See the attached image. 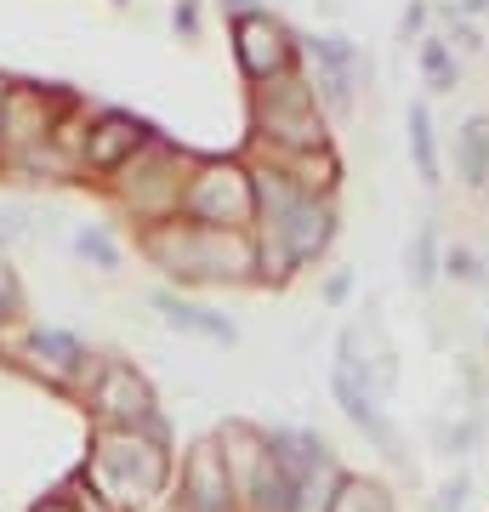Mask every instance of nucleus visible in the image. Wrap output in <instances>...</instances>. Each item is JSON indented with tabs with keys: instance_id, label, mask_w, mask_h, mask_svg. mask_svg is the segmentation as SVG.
<instances>
[{
	"instance_id": "f257e3e1",
	"label": "nucleus",
	"mask_w": 489,
	"mask_h": 512,
	"mask_svg": "<svg viewBox=\"0 0 489 512\" xmlns=\"http://www.w3.org/2000/svg\"><path fill=\"white\" fill-rule=\"evenodd\" d=\"M154 251H160V262H171L182 279H239L256 262L251 245L239 234H228V228H177V234L160 239Z\"/></svg>"
},
{
	"instance_id": "f03ea898",
	"label": "nucleus",
	"mask_w": 489,
	"mask_h": 512,
	"mask_svg": "<svg viewBox=\"0 0 489 512\" xmlns=\"http://www.w3.org/2000/svg\"><path fill=\"white\" fill-rule=\"evenodd\" d=\"M165 473L160 444H143V433H103L97 439V461H91V478L114 484V501L131 507L137 495H148Z\"/></svg>"
},
{
	"instance_id": "7ed1b4c3",
	"label": "nucleus",
	"mask_w": 489,
	"mask_h": 512,
	"mask_svg": "<svg viewBox=\"0 0 489 512\" xmlns=\"http://www.w3.org/2000/svg\"><path fill=\"white\" fill-rule=\"evenodd\" d=\"M182 205H188L200 222L228 228V234H234L239 222L256 211V183L239 171V165H205V177L182 194Z\"/></svg>"
},
{
	"instance_id": "20e7f679",
	"label": "nucleus",
	"mask_w": 489,
	"mask_h": 512,
	"mask_svg": "<svg viewBox=\"0 0 489 512\" xmlns=\"http://www.w3.org/2000/svg\"><path fill=\"white\" fill-rule=\"evenodd\" d=\"M188 512H228L234 507V478H228V461L217 456V444H200L188 456Z\"/></svg>"
},
{
	"instance_id": "39448f33",
	"label": "nucleus",
	"mask_w": 489,
	"mask_h": 512,
	"mask_svg": "<svg viewBox=\"0 0 489 512\" xmlns=\"http://www.w3.org/2000/svg\"><path fill=\"white\" fill-rule=\"evenodd\" d=\"M239 63L256 74V80H268V74H279L290 63V46H285V29L273 18H256V12H245L239 18Z\"/></svg>"
},
{
	"instance_id": "423d86ee",
	"label": "nucleus",
	"mask_w": 489,
	"mask_h": 512,
	"mask_svg": "<svg viewBox=\"0 0 489 512\" xmlns=\"http://www.w3.org/2000/svg\"><path fill=\"white\" fill-rule=\"evenodd\" d=\"M97 404H103L109 416L131 421V416H143V410H148V387L137 382L131 370H120V365H114L109 376H103V387H97Z\"/></svg>"
},
{
	"instance_id": "0eeeda50",
	"label": "nucleus",
	"mask_w": 489,
	"mask_h": 512,
	"mask_svg": "<svg viewBox=\"0 0 489 512\" xmlns=\"http://www.w3.org/2000/svg\"><path fill=\"white\" fill-rule=\"evenodd\" d=\"M455 160L472 188H489V120H467L455 137Z\"/></svg>"
},
{
	"instance_id": "6e6552de",
	"label": "nucleus",
	"mask_w": 489,
	"mask_h": 512,
	"mask_svg": "<svg viewBox=\"0 0 489 512\" xmlns=\"http://www.w3.org/2000/svg\"><path fill=\"white\" fill-rule=\"evenodd\" d=\"M137 143H143V126H137V120H126V114H109L103 126L91 131V160H97V165H114L120 154H131Z\"/></svg>"
},
{
	"instance_id": "1a4fd4ad",
	"label": "nucleus",
	"mask_w": 489,
	"mask_h": 512,
	"mask_svg": "<svg viewBox=\"0 0 489 512\" xmlns=\"http://www.w3.org/2000/svg\"><path fill=\"white\" fill-rule=\"evenodd\" d=\"M330 512H387V495H381L376 484H364V478H342Z\"/></svg>"
},
{
	"instance_id": "9d476101",
	"label": "nucleus",
	"mask_w": 489,
	"mask_h": 512,
	"mask_svg": "<svg viewBox=\"0 0 489 512\" xmlns=\"http://www.w3.org/2000/svg\"><path fill=\"white\" fill-rule=\"evenodd\" d=\"M410 148L427 177H438V160H433V131H427V109H410Z\"/></svg>"
},
{
	"instance_id": "9b49d317",
	"label": "nucleus",
	"mask_w": 489,
	"mask_h": 512,
	"mask_svg": "<svg viewBox=\"0 0 489 512\" xmlns=\"http://www.w3.org/2000/svg\"><path fill=\"white\" fill-rule=\"evenodd\" d=\"M160 308L177 319V325H188V330H205V336H228V325H217L211 313H200V308H182V302H171V296H160Z\"/></svg>"
},
{
	"instance_id": "f8f14e48",
	"label": "nucleus",
	"mask_w": 489,
	"mask_h": 512,
	"mask_svg": "<svg viewBox=\"0 0 489 512\" xmlns=\"http://www.w3.org/2000/svg\"><path fill=\"white\" fill-rule=\"evenodd\" d=\"M410 268H416V279H421V285H427V279H433V234H421L416 256H410Z\"/></svg>"
},
{
	"instance_id": "ddd939ff",
	"label": "nucleus",
	"mask_w": 489,
	"mask_h": 512,
	"mask_svg": "<svg viewBox=\"0 0 489 512\" xmlns=\"http://www.w3.org/2000/svg\"><path fill=\"white\" fill-rule=\"evenodd\" d=\"M40 512H74V507H69V501H46Z\"/></svg>"
}]
</instances>
